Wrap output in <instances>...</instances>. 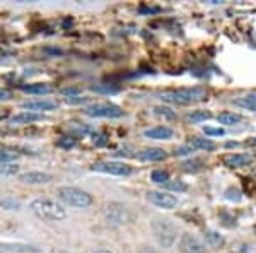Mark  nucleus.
Instances as JSON below:
<instances>
[{
	"label": "nucleus",
	"instance_id": "f8f14e48",
	"mask_svg": "<svg viewBox=\"0 0 256 253\" xmlns=\"http://www.w3.org/2000/svg\"><path fill=\"white\" fill-rule=\"evenodd\" d=\"M43 115L41 113H34V111H21V113L14 115L10 118V124L12 125H28L34 124V122H41Z\"/></svg>",
	"mask_w": 256,
	"mask_h": 253
},
{
	"label": "nucleus",
	"instance_id": "cd10ccee",
	"mask_svg": "<svg viewBox=\"0 0 256 253\" xmlns=\"http://www.w3.org/2000/svg\"><path fill=\"white\" fill-rule=\"evenodd\" d=\"M201 166H203V163H201L200 159H192V161H186V163L181 164L183 171H188V173H195V171H200Z\"/></svg>",
	"mask_w": 256,
	"mask_h": 253
},
{
	"label": "nucleus",
	"instance_id": "2f4dec72",
	"mask_svg": "<svg viewBox=\"0 0 256 253\" xmlns=\"http://www.w3.org/2000/svg\"><path fill=\"white\" fill-rule=\"evenodd\" d=\"M203 132L207 133V135H217V137H222L224 133V128H219V126H203Z\"/></svg>",
	"mask_w": 256,
	"mask_h": 253
},
{
	"label": "nucleus",
	"instance_id": "dca6fc26",
	"mask_svg": "<svg viewBox=\"0 0 256 253\" xmlns=\"http://www.w3.org/2000/svg\"><path fill=\"white\" fill-rule=\"evenodd\" d=\"M143 135L149 137V139H156V140H166L173 137V130L169 126H154L143 132Z\"/></svg>",
	"mask_w": 256,
	"mask_h": 253
},
{
	"label": "nucleus",
	"instance_id": "b1692460",
	"mask_svg": "<svg viewBox=\"0 0 256 253\" xmlns=\"http://www.w3.org/2000/svg\"><path fill=\"white\" fill-rule=\"evenodd\" d=\"M208 118H212V113L210 111H192V113L186 115V120L188 122H205L208 120Z\"/></svg>",
	"mask_w": 256,
	"mask_h": 253
},
{
	"label": "nucleus",
	"instance_id": "7ed1b4c3",
	"mask_svg": "<svg viewBox=\"0 0 256 253\" xmlns=\"http://www.w3.org/2000/svg\"><path fill=\"white\" fill-rule=\"evenodd\" d=\"M58 198L67 205L77 207V209H87L92 204L91 193L77 189V187H60L58 189Z\"/></svg>",
	"mask_w": 256,
	"mask_h": 253
},
{
	"label": "nucleus",
	"instance_id": "f3484780",
	"mask_svg": "<svg viewBox=\"0 0 256 253\" xmlns=\"http://www.w3.org/2000/svg\"><path fill=\"white\" fill-rule=\"evenodd\" d=\"M19 89L24 91L28 94H38V96H43V94H50L52 93V87L48 84H21Z\"/></svg>",
	"mask_w": 256,
	"mask_h": 253
},
{
	"label": "nucleus",
	"instance_id": "f257e3e1",
	"mask_svg": "<svg viewBox=\"0 0 256 253\" xmlns=\"http://www.w3.org/2000/svg\"><path fill=\"white\" fill-rule=\"evenodd\" d=\"M29 209L34 216L43 221L60 222L67 219V210L52 198H36L29 204Z\"/></svg>",
	"mask_w": 256,
	"mask_h": 253
},
{
	"label": "nucleus",
	"instance_id": "ddd939ff",
	"mask_svg": "<svg viewBox=\"0 0 256 253\" xmlns=\"http://www.w3.org/2000/svg\"><path fill=\"white\" fill-rule=\"evenodd\" d=\"M222 163L227 168H241L251 163V156L250 154H226L222 158Z\"/></svg>",
	"mask_w": 256,
	"mask_h": 253
},
{
	"label": "nucleus",
	"instance_id": "bb28decb",
	"mask_svg": "<svg viewBox=\"0 0 256 253\" xmlns=\"http://www.w3.org/2000/svg\"><path fill=\"white\" fill-rule=\"evenodd\" d=\"M154 111H156L157 117H162L166 118V120H176V113H174L169 106H156Z\"/></svg>",
	"mask_w": 256,
	"mask_h": 253
},
{
	"label": "nucleus",
	"instance_id": "aec40b11",
	"mask_svg": "<svg viewBox=\"0 0 256 253\" xmlns=\"http://www.w3.org/2000/svg\"><path fill=\"white\" fill-rule=\"evenodd\" d=\"M68 130H70L72 133H75V135H82V137L94 133V130H92L91 126L84 124H68Z\"/></svg>",
	"mask_w": 256,
	"mask_h": 253
},
{
	"label": "nucleus",
	"instance_id": "4be33fe9",
	"mask_svg": "<svg viewBox=\"0 0 256 253\" xmlns=\"http://www.w3.org/2000/svg\"><path fill=\"white\" fill-rule=\"evenodd\" d=\"M236 105L243 106V108H246V110L256 111V93L255 94H248V96H244V98L238 99Z\"/></svg>",
	"mask_w": 256,
	"mask_h": 253
},
{
	"label": "nucleus",
	"instance_id": "9d476101",
	"mask_svg": "<svg viewBox=\"0 0 256 253\" xmlns=\"http://www.w3.org/2000/svg\"><path fill=\"white\" fill-rule=\"evenodd\" d=\"M180 250L183 253H203V245L193 235L185 233L180 240Z\"/></svg>",
	"mask_w": 256,
	"mask_h": 253
},
{
	"label": "nucleus",
	"instance_id": "58836bf2",
	"mask_svg": "<svg viewBox=\"0 0 256 253\" xmlns=\"http://www.w3.org/2000/svg\"><path fill=\"white\" fill-rule=\"evenodd\" d=\"M138 253H157L156 250H152V248H142Z\"/></svg>",
	"mask_w": 256,
	"mask_h": 253
},
{
	"label": "nucleus",
	"instance_id": "e433bc0d",
	"mask_svg": "<svg viewBox=\"0 0 256 253\" xmlns=\"http://www.w3.org/2000/svg\"><path fill=\"white\" fill-rule=\"evenodd\" d=\"M188 152H193V149L190 147L188 144H186L185 147H180V149H176V152H174V154H176V156H185V154H188Z\"/></svg>",
	"mask_w": 256,
	"mask_h": 253
},
{
	"label": "nucleus",
	"instance_id": "0eeeda50",
	"mask_svg": "<svg viewBox=\"0 0 256 253\" xmlns=\"http://www.w3.org/2000/svg\"><path fill=\"white\" fill-rule=\"evenodd\" d=\"M92 170L115 176H128L131 173V168L127 163H120V161H99V163L92 164Z\"/></svg>",
	"mask_w": 256,
	"mask_h": 253
},
{
	"label": "nucleus",
	"instance_id": "2eb2a0df",
	"mask_svg": "<svg viewBox=\"0 0 256 253\" xmlns=\"http://www.w3.org/2000/svg\"><path fill=\"white\" fill-rule=\"evenodd\" d=\"M0 250L3 252H14V253H38V248L31 247L24 243H7V241H0Z\"/></svg>",
	"mask_w": 256,
	"mask_h": 253
},
{
	"label": "nucleus",
	"instance_id": "20e7f679",
	"mask_svg": "<svg viewBox=\"0 0 256 253\" xmlns=\"http://www.w3.org/2000/svg\"><path fill=\"white\" fill-rule=\"evenodd\" d=\"M152 231H154L156 240L159 241V245L164 247V248L173 247L174 241H176V238H178L176 226H174L169 219H161V217L154 219L152 221Z\"/></svg>",
	"mask_w": 256,
	"mask_h": 253
},
{
	"label": "nucleus",
	"instance_id": "393cba45",
	"mask_svg": "<svg viewBox=\"0 0 256 253\" xmlns=\"http://www.w3.org/2000/svg\"><path fill=\"white\" fill-rule=\"evenodd\" d=\"M150 178H152L154 183H159V185H166V183L169 182V173L164 170H154L152 175H150Z\"/></svg>",
	"mask_w": 256,
	"mask_h": 253
},
{
	"label": "nucleus",
	"instance_id": "a211bd4d",
	"mask_svg": "<svg viewBox=\"0 0 256 253\" xmlns=\"http://www.w3.org/2000/svg\"><path fill=\"white\" fill-rule=\"evenodd\" d=\"M188 145L193 149V151H196V149H200V151H215L217 149L215 142H212V140H208V139H200V137L190 139Z\"/></svg>",
	"mask_w": 256,
	"mask_h": 253
},
{
	"label": "nucleus",
	"instance_id": "c756f323",
	"mask_svg": "<svg viewBox=\"0 0 256 253\" xmlns=\"http://www.w3.org/2000/svg\"><path fill=\"white\" fill-rule=\"evenodd\" d=\"M164 189L173 190V191H185L186 185H185V183H181V182H168L164 185Z\"/></svg>",
	"mask_w": 256,
	"mask_h": 253
},
{
	"label": "nucleus",
	"instance_id": "412c9836",
	"mask_svg": "<svg viewBox=\"0 0 256 253\" xmlns=\"http://www.w3.org/2000/svg\"><path fill=\"white\" fill-rule=\"evenodd\" d=\"M21 166L15 163H0V176H14L19 173Z\"/></svg>",
	"mask_w": 256,
	"mask_h": 253
},
{
	"label": "nucleus",
	"instance_id": "72a5a7b5",
	"mask_svg": "<svg viewBox=\"0 0 256 253\" xmlns=\"http://www.w3.org/2000/svg\"><path fill=\"white\" fill-rule=\"evenodd\" d=\"M80 89H77V87H64L62 89V94L67 96V98H75V96H79Z\"/></svg>",
	"mask_w": 256,
	"mask_h": 253
},
{
	"label": "nucleus",
	"instance_id": "5701e85b",
	"mask_svg": "<svg viewBox=\"0 0 256 253\" xmlns=\"http://www.w3.org/2000/svg\"><path fill=\"white\" fill-rule=\"evenodd\" d=\"M92 91L96 93H103V94H115L120 91L118 86H113V84H96V86H91Z\"/></svg>",
	"mask_w": 256,
	"mask_h": 253
},
{
	"label": "nucleus",
	"instance_id": "1a4fd4ad",
	"mask_svg": "<svg viewBox=\"0 0 256 253\" xmlns=\"http://www.w3.org/2000/svg\"><path fill=\"white\" fill-rule=\"evenodd\" d=\"M22 183H28V185H46L53 180V176L45 171H28V173L19 176Z\"/></svg>",
	"mask_w": 256,
	"mask_h": 253
},
{
	"label": "nucleus",
	"instance_id": "f03ea898",
	"mask_svg": "<svg viewBox=\"0 0 256 253\" xmlns=\"http://www.w3.org/2000/svg\"><path fill=\"white\" fill-rule=\"evenodd\" d=\"M161 98L168 103H174V105H192V103L207 99V89L205 87H185V89L162 93Z\"/></svg>",
	"mask_w": 256,
	"mask_h": 253
},
{
	"label": "nucleus",
	"instance_id": "c9c22d12",
	"mask_svg": "<svg viewBox=\"0 0 256 253\" xmlns=\"http://www.w3.org/2000/svg\"><path fill=\"white\" fill-rule=\"evenodd\" d=\"M12 98V93L5 87H0V101H7V99Z\"/></svg>",
	"mask_w": 256,
	"mask_h": 253
},
{
	"label": "nucleus",
	"instance_id": "6e6552de",
	"mask_svg": "<svg viewBox=\"0 0 256 253\" xmlns=\"http://www.w3.org/2000/svg\"><path fill=\"white\" fill-rule=\"evenodd\" d=\"M147 200L150 204H154L156 207H161V209H174L178 207V198L174 197L173 193H166V191H157V190H150L147 193Z\"/></svg>",
	"mask_w": 256,
	"mask_h": 253
},
{
	"label": "nucleus",
	"instance_id": "9b49d317",
	"mask_svg": "<svg viewBox=\"0 0 256 253\" xmlns=\"http://www.w3.org/2000/svg\"><path fill=\"white\" fill-rule=\"evenodd\" d=\"M57 103L55 101H50V99H38V101H26L22 103V108L28 110V111H52L57 108Z\"/></svg>",
	"mask_w": 256,
	"mask_h": 253
},
{
	"label": "nucleus",
	"instance_id": "4468645a",
	"mask_svg": "<svg viewBox=\"0 0 256 253\" xmlns=\"http://www.w3.org/2000/svg\"><path fill=\"white\" fill-rule=\"evenodd\" d=\"M138 159L147 161V163H154V161H162L166 159V152L159 147H149L143 149V151L138 152Z\"/></svg>",
	"mask_w": 256,
	"mask_h": 253
},
{
	"label": "nucleus",
	"instance_id": "473e14b6",
	"mask_svg": "<svg viewBox=\"0 0 256 253\" xmlns=\"http://www.w3.org/2000/svg\"><path fill=\"white\" fill-rule=\"evenodd\" d=\"M0 205L5 207V209H19V202L14 200V198H2Z\"/></svg>",
	"mask_w": 256,
	"mask_h": 253
},
{
	"label": "nucleus",
	"instance_id": "a19ab883",
	"mask_svg": "<svg viewBox=\"0 0 256 253\" xmlns=\"http://www.w3.org/2000/svg\"><path fill=\"white\" fill-rule=\"evenodd\" d=\"M58 253H68V252H58Z\"/></svg>",
	"mask_w": 256,
	"mask_h": 253
},
{
	"label": "nucleus",
	"instance_id": "ea45409f",
	"mask_svg": "<svg viewBox=\"0 0 256 253\" xmlns=\"http://www.w3.org/2000/svg\"><path fill=\"white\" fill-rule=\"evenodd\" d=\"M94 253H111V252H108V250H98V252H94Z\"/></svg>",
	"mask_w": 256,
	"mask_h": 253
},
{
	"label": "nucleus",
	"instance_id": "79ce46f5",
	"mask_svg": "<svg viewBox=\"0 0 256 253\" xmlns=\"http://www.w3.org/2000/svg\"><path fill=\"white\" fill-rule=\"evenodd\" d=\"M0 154H2V149H0Z\"/></svg>",
	"mask_w": 256,
	"mask_h": 253
},
{
	"label": "nucleus",
	"instance_id": "6ab92c4d",
	"mask_svg": "<svg viewBox=\"0 0 256 253\" xmlns=\"http://www.w3.org/2000/svg\"><path fill=\"white\" fill-rule=\"evenodd\" d=\"M217 120L222 125H234L238 124V122H241L243 117L238 113H232V111H224V113H220L219 117H217Z\"/></svg>",
	"mask_w": 256,
	"mask_h": 253
},
{
	"label": "nucleus",
	"instance_id": "39448f33",
	"mask_svg": "<svg viewBox=\"0 0 256 253\" xmlns=\"http://www.w3.org/2000/svg\"><path fill=\"white\" fill-rule=\"evenodd\" d=\"M104 217L108 219V222H111V224H128V222H131L135 219L133 212H131L130 209H127L125 205L118 204V202H111V204H106L104 205Z\"/></svg>",
	"mask_w": 256,
	"mask_h": 253
},
{
	"label": "nucleus",
	"instance_id": "423d86ee",
	"mask_svg": "<svg viewBox=\"0 0 256 253\" xmlns=\"http://www.w3.org/2000/svg\"><path fill=\"white\" fill-rule=\"evenodd\" d=\"M84 113L92 118H122L125 111L113 103H94L84 108Z\"/></svg>",
	"mask_w": 256,
	"mask_h": 253
},
{
	"label": "nucleus",
	"instance_id": "37998d69",
	"mask_svg": "<svg viewBox=\"0 0 256 253\" xmlns=\"http://www.w3.org/2000/svg\"><path fill=\"white\" fill-rule=\"evenodd\" d=\"M255 233H256V226H255Z\"/></svg>",
	"mask_w": 256,
	"mask_h": 253
},
{
	"label": "nucleus",
	"instance_id": "7c9ffc66",
	"mask_svg": "<svg viewBox=\"0 0 256 253\" xmlns=\"http://www.w3.org/2000/svg\"><path fill=\"white\" fill-rule=\"evenodd\" d=\"M226 198H227V200H234V202L241 200V191H239L238 189H227Z\"/></svg>",
	"mask_w": 256,
	"mask_h": 253
},
{
	"label": "nucleus",
	"instance_id": "4c0bfd02",
	"mask_svg": "<svg viewBox=\"0 0 256 253\" xmlns=\"http://www.w3.org/2000/svg\"><path fill=\"white\" fill-rule=\"evenodd\" d=\"M65 101L70 103V105H75V103H85L87 98H79V96H75V98H65Z\"/></svg>",
	"mask_w": 256,
	"mask_h": 253
},
{
	"label": "nucleus",
	"instance_id": "f704fd0d",
	"mask_svg": "<svg viewBox=\"0 0 256 253\" xmlns=\"http://www.w3.org/2000/svg\"><path fill=\"white\" fill-rule=\"evenodd\" d=\"M58 145H60V147H65V149H70L75 145V140L70 139V137H64V139L58 140Z\"/></svg>",
	"mask_w": 256,
	"mask_h": 253
},
{
	"label": "nucleus",
	"instance_id": "c85d7f7f",
	"mask_svg": "<svg viewBox=\"0 0 256 253\" xmlns=\"http://www.w3.org/2000/svg\"><path fill=\"white\" fill-rule=\"evenodd\" d=\"M92 142H94L98 147H103V145H106L108 144V137L104 135V133H99V132H94L92 133Z\"/></svg>",
	"mask_w": 256,
	"mask_h": 253
},
{
	"label": "nucleus",
	"instance_id": "a878e982",
	"mask_svg": "<svg viewBox=\"0 0 256 253\" xmlns=\"http://www.w3.org/2000/svg\"><path fill=\"white\" fill-rule=\"evenodd\" d=\"M205 238H207L208 245H212V247H215V248H219L224 245V238L215 231H207L205 233Z\"/></svg>",
	"mask_w": 256,
	"mask_h": 253
}]
</instances>
